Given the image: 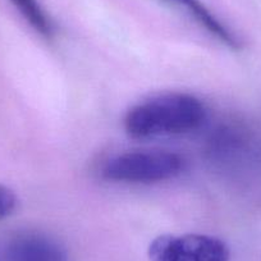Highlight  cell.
Instances as JSON below:
<instances>
[{
    "instance_id": "cell-1",
    "label": "cell",
    "mask_w": 261,
    "mask_h": 261,
    "mask_svg": "<svg viewBox=\"0 0 261 261\" xmlns=\"http://www.w3.org/2000/svg\"><path fill=\"white\" fill-rule=\"evenodd\" d=\"M206 117V107L199 97L168 92L130 108L124 118V129L135 140L185 136L201 128Z\"/></svg>"
},
{
    "instance_id": "cell-2",
    "label": "cell",
    "mask_w": 261,
    "mask_h": 261,
    "mask_svg": "<svg viewBox=\"0 0 261 261\" xmlns=\"http://www.w3.org/2000/svg\"><path fill=\"white\" fill-rule=\"evenodd\" d=\"M182 155L167 150H132L105 163L102 177L117 183L151 185L174 179L185 170Z\"/></svg>"
},
{
    "instance_id": "cell-3",
    "label": "cell",
    "mask_w": 261,
    "mask_h": 261,
    "mask_svg": "<svg viewBox=\"0 0 261 261\" xmlns=\"http://www.w3.org/2000/svg\"><path fill=\"white\" fill-rule=\"evenodd\" d=\"M150 261H229V248L207 234H163L149 246Z\"/></svg>"
},
{
    "instance_id": "cell-4",
    "label": "cell",
    "mask_w": 261,
    "mask_h": 261,
    "mask_svg": "<svg viewBox=\"0 0 261 261\" xmlns=\"http://www.w3.org/2000/svg\"><path fill=\"white\" fill-rule=\"evenodd\" d=\"M0 261H69V256L57 238L21 230L0 238Z\"/></svg>"
},
{
    "instance_id": "cell-5",
    "label": "cell",
    "mask_w": 261,
    "mask_h": 261,
    "mask_svg": "<svg viewBox=\"0 0 261 261\" xmlns=\"http://www.w3.org/2000/svg\"><path fill=\"white\" fill-rule=\"evenodd\" d=\"M163 2L182 9L199 26L206 30L212 36H214L230 49L236 50L241 46L237 36L209 11V8L201 0H163Z\"/></svg>"
},
{
    "instance_id": "cell-6",
    "label": "cell",
    "mask_w": 261,
    "mask_h": 261,
    "mask_svg": "<svg viewBox=\"0 0 261 261\" xmlns=\"http://www.w3.org/2000/svg\"><path fill=\"white\" fill-rule=\"evenodd\" d=\"M17 9L21 12L27 22L34 27L36 32L44 37H51L54 35V27L37 0H11Z\"/></svg>"
},
{
    "instance_id": "cell-7",
    "label": "cell",
    "mask_w": 261,
    "mask_h": 261,
    "mask_svg": "<svg viewBox=\"0 0 261 261\" xmlns=\"http://www.w3.org/2000/svg\"><path fill=\"white\" fill-rule=\"evenodd\" d=\"M17 206V196L11 188L7 186L0 185V220L6 219L7 217L14 212Z\"/></svg>"
}]
</instances>
